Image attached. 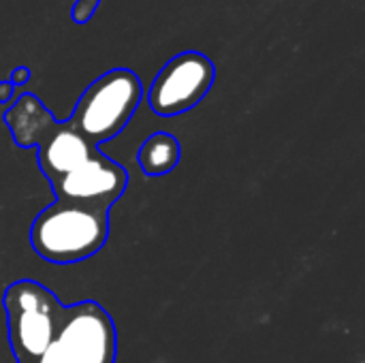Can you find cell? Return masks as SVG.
<instances>
[{
  "label": "cell",
  "instance_id": "12",
  "mask_svg": "<svg viewBox=\"0 0 365 363\" xmlns=\"http://www.w3.org/2000/svg\"><path fill=\"white\" fill-rule=\"evenodd\" d=\"M13 90H15V86L9 79L0 81V105H6L13 98Z\"/></svg>",
  "mask_w": 365,
  "mask_h": 363
},
{
  "label": "cell",
  "instance_id": "8",
  "mask_svg": "<svg viewBox=\"0 0 365 363\" xmlns=\"http://www.w3.org/2000/svg\"><path fill=\"white\" fill-rule=\"evenodd\" d=\"M2 120L11 131L15 145L19 148H38L41 141L58 124L53 113L32 92H24L21 96H17V101L4 111Z\"/></svg>",
  "mask_w": 365,
  "mask_h": 363
},
{
  "label": "cell",
  "instance_id": "10",
  "mask_svg": "<svg viewBox=\"0 0 365 363\" xmlns=\"http://www.w3.org/2000/svg\"><path fill=\"white\" fill-rule=\"evenodd\" d=\"M98 4H101V0H75V4L71 9V19L79 26L90 21L96 13Z\"/></svg>",
  "mask_w": 365,
  "mask_h": 363
},
{
  "label": "cell",
  "instance_id": "1",
  "mask_svg": "<svg viewBox=\"0 0 365 363\" xmlns=\"http://www.w3.org/2000/svg\"><path fill=\"white\" fill-rule=\"evenodd\" d=\"M109 237V212L53 201L36 214L30 227L32 250L56 265L81 263L94 257Z\"/></svg>",
  "mask_w": 365,
  "mask_h": 363
},
{
  "label": "cell",
  "instance_id": "3",
  "mask_svg": "<svg viewBox=\"0 0 365 363\" xmlns=\"http://www.w3.org/2000/svg\"><path fill=\"white\" fill-rule=\"evenodd\" d=\"M141 96V81L130 68H111L83 90L66 122L98 148L122 133Z\"/></svg>",
  "mask_w": 365,
  "mask_h": 363
},
{
  "label": "cell",
  "instance_id": "9",
  "mask_svg": "<svg viewBox=\"0 0 365 363\" xmlns=\"http://www.w3.org/2000/svg\"><path fill=\"white\" fill-rule=\"evenodd\" d=\"M182 158L180 141L169 133L150 135L137 150V165L148 178H160L171 173Z\"/></svg>",
  "mask_w": 365,
  "mask_h": 363
},
{
  "label": "cell",
  "instance_id": "5",
  "mask_svg": "<svg viewBox=\"0 0 365 363\" xmlns=\"http://www.w3.org/2000/svg\"><path fill=\"white\" fill-rule=\"evenodd\" d=\"M216 81L214 62L201 51L173 56L154 77L148 90L150 109L160 118H173L197 107Z\"/></svg>",
  "mask_w": 365,
  "mask_h": 363
},
{
  "label": "cell",
  "instance_id": "14",
  "mask_svg": "<svg viewBox=\"0 0 365 363\" xmlns=\"http://www.w3.org/2000/svg\"><path fill=\"white\" fill-rule=\"evenodd\" d=\"M17 363H26V362H17Z\"/></svg>",
  "mask_w": 365,
  "mask_h": 363
},
{
  "label": "cell",
  "instance_id": "4",
  "mask_svg": "<svg viewBox=\"0 0 365 363\" xmlns=\"http://www.w3.org/2000/svg\"><path fill=\"white\" fill-rule=\"evenodd\" d=\"M49 349L60 363H115V323L101 304L92 300L77 302L64 308Z\"/></svg>",
  "mask_w": 365,
  "mask_h": 363
},
{
  "label": "cell",
  "instance_id": "6",
  "mask_svg": "<svg viewBox=\"0 0 365 363\" xmlns=\"http://www.w3.org/2000/svg\"><path fill=\"white\" fill-rule=\"evenodd\" d=\"M56 201L77 203L109 212L128 186V173L105 154H94L77 169L49 182Z\"/></svg>",
  "mask_w": 365,
  "mask_h": 363
},
{
  "label": "cell",
  "instance_id": "7",
  "mask_svg": "<svg viewBox=\"0 0 365 363\" xmlns=\"http://www.w3.org/2000/svg\"><path fill=\"white\" fill-rule=\"evenodd\" d=\"M98 152L101 150L94 143H90L79 131H75L64 120V122H58L53 131L36 148V163L43 175L51 182L77 169L79 165H83Z\"/></svg>",
  "mask_w": 365,
  "mask_h": 363
},
{
  "label": "cell",
  "instance_id": "13",
  "mask_svg": "<svg viewBox=\"0 0 365 363\" xmlns=\"http://www.w3.org/2000/svg\"><path fill=\"white\" fill-rule=\"evenodd\" d=\"M36 363H60V362H58V357L53 355V351H51V349H47Z\"/></svg>",
  "mask_w": 365,
  "mask_h": 363
},
{
  "label": "cell",
  "instance_id": "2",
  "mask_svg": "<svg viewBox=\"0 0 365 363\" xmlns=\"http://www.w3.org/2000/svg\"><path fill=\"white\" fill-rule=\"evenodd\" d=\"M2 308L13 355L36 363L53 342L66 306L41 282L17 280L4 289Z\"/></svg>",
  "mask_w": 365,
  "mask_h": 363
},
{
  "label": "cell",
  "instance_id": "11",
  "mask_svg": "<svg viewBox=\"0 0 365 363\" xmlns=\"http://www.w3.org/2000/svg\"><path fill=\"white\" fill-rule=\"evenodd\" d=\"M9 81H11L13 86H26V83L30 81V68H28V66H17V68L11 73Z\"/></svg>",
  "mask_w": 365,
  "mask_h": 363
}]
</instances>
